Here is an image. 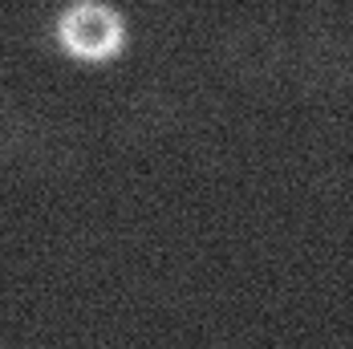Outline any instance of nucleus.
Wrapping results in <instances>:
<instances>
[{
  "instance_id": "obj_2",
  "label": "nucleus",
  "mask_w": 353,
  "mask_h": 349,
  "mask_svg": "<svg viewBox=\"0 0 353 349\" xmlns=\"http://www.w3.org/2000/svg\"><path fill=\"white\" fill-rule=\"evenodd\" d=\"M219 66L244 86H264L288 66V41L260 21H244L219 37Z\"/></svg>"
},
{
  "instance_id": "obj_1",
  "label": "nucleus",
  "mask_w": 353,
  "mask_h": 349,
  "mask_svg": "<svg viewBox=\"0 0 353 349\" xmlns=\"http://www.w3.org/2000/svg\"><path fill=\"white\" fill-rule=\"evenodd\" d=\"M57 45L81 66H106L126 53V21L106 0H70L57 17Z\"/></svg>"
},
{
  "instance_id": "obj_5",
  "label": "nucleus",
  "mask_w": 353,
  "mask_h": 349,
  "mask_svg": "<svg viewBox=\"0 0 353 349\" xmlns=\"http://www.w3.org/2000/svg\"><path fill=\"white\" fill-rule=\"evenodd\" d=\"M45 130L37 126V118L8 94H0V167H17L29 163L41 150Z\"/></svg>"
},
{
  "instance_id": "obj_3",
  "label": "nucleus",
  "mask_w": 353,
  "mask_h": 349,
  "mask_svg": "<svg viewBox=\"0 0 353 349\" xmlns=\"http://www.w3.org/2000/svg\"><path fill=\"white\" fill-rule=\"evenodd\" d=\"M288 61L296 86L313 98H333L350 86V41L337 29H309L288 53Z\"/></svg>"
},
{
  "instance_id": "obj_4",
  "label": "nucleus",
  "mask_w": 353,
  "mask_h": 349,
  "mask_svg": "<svg viewBox=\"0 0 353 349\" xmlns=\"http://www.w3.org/2000/svg\"><path fill=\"white\" fill-rule=\"evenodd\" d=\"M179 114H183V106L167 86H142L122 102L118 118H114V134L126 146H154L175 134Z\"/></svg>"
}]
</instances>
